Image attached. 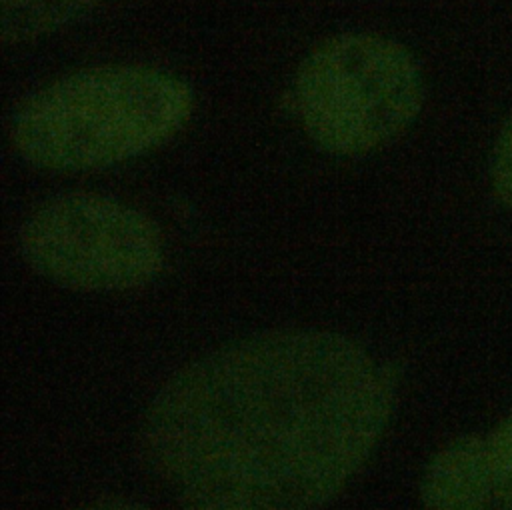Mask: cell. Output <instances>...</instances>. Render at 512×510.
<instances>
[{
	"label": "cell",
	"instance_id": "cell-1",
	"mask_svg": "<svg viewBox=\"0 0 512 510\" xmlns=\"http://www.w3.org/2000/svg\"><path fill=\"white\" fill-rule=\"evenodd\" d=\"M396 380L346 336L276 330L182 368L140 450L180 510H316L368 460Z\"/></svg>",
	"mask_w": 512,
	"mask_h": 510
},
{
	"label": "cell",
	"instance_id": "cell-2",
	"mask_svg": "<svg viewBox=\"0 0 512 510\" xmlns=\"http://www.w3.org/2000/svg\"><path fill=\"white\" fill-rule=\"evenodd\" d=\"M192 112L194 92L180 76L144 64H102L30 94L12 116L10 142L42 170H98L166 144Z\"/></svg>",
	"mask_w": 512,
	"mask_h": 510
},
{
	"label": "cell",
	"instance_id": "cell-3",
	"mask_svg": "<svg viewBox=\"0 0 512 510\" xmlns=\"http://www.w3.org/2000/svg\"><path fill=\"white\" fill-rule=\"evenodd\" d=\"M424 76L400 42L342 32L312 48L294 84V114L308 140L332 156H362L404 134L424 106Z\"/></svg>",
	"mask_w": 512,
	"mask_h": 510
},
{
	"label": "cell",
	"instance_id": "cell-4",
	"mask_svg": "<svg viewBox=\"0 0 512 510\" xmlns=\"http://www.w3.org/2000/svg\"><path fill=\"white\" fill-rule=\"evenodd\" d=\"M20 250L44 278L86 292L140 288L164 266L158 226L144 212L92 192L36 208L20 230Z\"/></svg>",
	"mask_w": 512,
	"mask_h": 510
},
{
	"label": "cell",
	"instance_id": "cell-5",
	"mask_svg": "<svg viewBox=\"0 0 512 510\" xmlns=\"http://www.w3.org/2000/svg\"><path fill=\"white\" fill-rule=\"evenodd\" d=\"M426 510H488V480L478 434L452 440L434 454L422 478Z\"/></svg>",
	"mask_w": 512,
	"mask_h": 510
},
{
	"label": "cell",
	"instance_id": "cell-6",
	"mask_svg": "<svg viewBox=\"0 0 512 510\" xmlns=\"http://www.w3.org/2000/svg\"><path fill=\"white\" fill-rule=\"evenodd\" d=\"M104 0H0V36L8 46L50 36L82 20Z\"/></svg>",
	"mask_w": 512,
	"mask_h": 510
},
{
	"label": "cell",
	"instance_id": "cell-7",
	"mask_svg": "<svg viewBox=\"0 0 512 510\" xmlns=\"http://www.w3.org/2000/svg\"><path fill=\"white\" fill-rule=\"evenodd\" d=\"M488 480V510H512V412L480 436Z\"/></svg>",
	"mask_w": 512,
	"mask_h": 510
},
{
	"label": "cell",
	"instance_id": "cell-8",
	"mask_svg": "<svg viewBox=\"0 0 512 510\" xmlns=\"http://www.w3.org/2000/svg\"><path fill=\"white\" fill-rule=\"evenodd\" d=\"M490 182L496 198L512 210V114L504 122L492 148Z\"/></svg>",
	"mask_w": 512,
	"mask_h": 510
},
{
	"label": "cell",
	"instance_id": "cell-9",
	"mask_svg": "<svg viewBox=\"0 0 512 510\" xmlns=\"http://www.w3.org/2000/svg\"><path fill=\"white\" fill-rule=\"evenodd\" d=\"M76 510H148V508H144L138 502L126 500V498H108V500H100V502H94V504H88V506H82Z\"/></svg>",
	"mask_w": 512,
	"mask_h": 510
}]
</instances>
